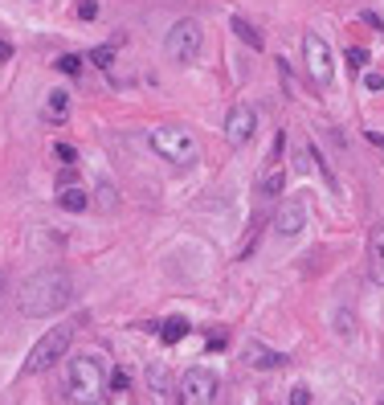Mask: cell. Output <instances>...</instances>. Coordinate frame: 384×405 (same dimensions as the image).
Returning a JSON list of instances; mask_svg holds the SVG:
<instances>
[{
    "label": "cell",
    "mask_w": 384,
    "mask_h": 405,
    "mask_svg": "<svg viewBox=\"0 0 384 405\" xmlns=\"http://www.w3.org/2000/svg\"><path fill=\"white\" fill-rule=\"evenodd\" d=\"M74 340V324H57V328H49L33 348H29V360H25V373H46L53 369L57 360L66 357V348H70Z\"/></svg>",
    "instance_id": "obj_3"
},
{
    "label": "cell",
    "mask_w": 384,
    "mask_h": 405,
    "mask_svg": "<svg viewBox=\"0 0 384 405\" xmlns=\"http://www.w3.org/2000/svg\"><path fill=\"white\" fill-rule=\"evenodd\" d=\"M364 86L368 91H384V74H364Z\"/></svg>",
    "instance_id": "obj_26"
},
{
    "label": "cell",
    "mask_w": 384,
    "mask_h": 405,
    "mask_svg": "<svg viewBox=\"0 0 384 405\" xmlns=\"http://www.w3.org/2000/svg\"><path fill=\"white\" fill-rule=\"evenodd\" d=\"M258 192H262V197H278V192H282V172L274 168V172L266 176L262 185H258Z\"/></svg>",
    "instance_id": "obj_18"
},
{
    "label": "cell",
    "mask_w": 384,
    "mask_h": 405,
    "mask_svg": "<svg viewBox=\"0 0 384 405\" xmlns=\"http://www.w3.org/2000/svg\"><path fill=\"white\" fill-rule=\"evenodd\" d=\"M303 221H307L303 201H290V205H282V209L274 213V234H278V238H294V234L303 230Z\"/></svg>",
    "instance_id": "obj_11"
},
{
    "label": "cell",
    "mask_w": 384,
    "mask_h": 405,
    "mask_svg": "<svg viewBox=\"0 0 384 405\" xmlns=\"http://www.w3.org/2000/svg\"><path fill=\"white\" fill-rule=\"evenodd\" d=\"M70 299H74V283L66 270H37L21 286V315L46 319V315H57Z\"/></svg>",
    "instance_id": "obj_1"
},
{
    "label": "cell",
    "mask_w": 384,
    "mask_h": 405,
    "mask_svg": "<svg viewBox=\"0 0 384 405\" xmlns=\"http://www.w3.org/2000/svg\"><path fill=\"white\" fill-rule=\"evenodd\" d=\"M111 58H115V46H98L95 53H90V62H95L98 70H111Z\"/></svg>",
    "instance_id": "obj_20"
},
{
    "label": "cell",
    "mask_w": 384,
    "mask_h": 405,
    "mask_svg": "<svg viewBox=\"0 0 384 405\" xmlns=\"http://www.w3.org/2000/svg\"><path fill=\"white\" fill-rule=\"evenodd\" d=\"M368 143H376V147H384V135H380V131H368Z\"/></svg>",
    "instance_id": "obj_30"
},
{
    "label": "cell",
    "mask_w": 384,
    "mask_h": 405,
    "mask_svg": "<svg viewBox=\"0 0 384 405\" xmlns=\"http://www.w3.org/2000/svg\"><path fill=\"white\" fill-rule=\"evenodd\" d=\"M0 283H4V279H0Z\"/></svg>",
    "instance_id": "obj_31"
},
{
    "label": "cell",
    "mask_w": 384,
    "mask_h": 405,
    "mask_svg": "<svg viewBox=\"0 0 384 405\" xmlns=\"http://www.w3.org/2000/svg\"><path fill=\"white\" fill-rule=\"evenodd\" d=\"M241 360H245L249 369H287V364H290L287 352H274V348H266V344H258V340H249V344H245Z\"/></svg>",
    "instance_id": "obj_10"
},
{
    "label": "cell",
    "mask_w": 384,
    "mask_h": 405,
    "mask_svg": "<svg viewBox=\"0 0 384 405\" xmlns=\"http://www.w3.org/2000/svg\"><path fill=\"white\" fill-rule=\"evenodd\" d=\"M180 389H184V401L188 405H209L217 397V373L213 369H188Z\"/></svg>",
    "instance_id": "obj_7"
},
{
    "label": "cell",
    "mask_w": 384,
    "mask_h": 405,
    "mask_svg": "<svg viewBox=\"0 0 384 405\" xmlns=\"http://www.w3.org/2000/svg\"><path fill=\"white\" fill-rule=\"evenodd\" d=\"M147 143L160 152V160H172V164H192L196 160V140L184 127H147Z\"/></svg>",
    "instance_id": "obj_4"
},
{
    "label": "cell",
    "mask_w": 384,
    "mask_h": 405,
    "mask_svg": "<svg viewBox=\"0 0 384 405\" xmlns=\"http://www.w3.org/2000/svg\"><path fill=\"white\" fill-rule=\"evenodd\" d=\"M53 156H57V160H62L66 168H74V164H78V152H74L70 143H53Z\"/></svg>",
    "instance_id": "obj_21"
},
{
    "label": "cell",
    "mask_w": 384,
    "mask_h": 405,
    "mask_svg": "<svg viewBox=\"0 0 384 405\" xmlns=\"http://www.w3.org/2000/svg\"><path fill=\"white\" fill-rule=\"evenodd\" d=\"M303 58H307V74H311L315 86H331L336 78V66H331V49L319 33H307L303 37Z\"/></svg>",
    "instance_id": "obj_6"
},
{
    "label": "cell",
    "mask_w": 384,
    "mask_h": 405,
    "mask_svg": "<svg viewBox=\"0 0 384 405\" xmlns=\"http://www.w3.org/2000/svg\"><path fill=\"white\" fill-rule=\"evenodd\" d=\"M8 58H13V46H8V41L0 37V62H8Z\"/></svg>",
    "instance_id": "obj_28"
},
{
    "label": "cell",
    "mask_w": 384,
    "mask_h": 405,
    "mask_svg": "<svg viewBox=\"0 0 384 405\" xmlns=\"http://www.w3.org/2000/svg\"><path fill=\"white\" fill-rule=\"evenodd\" d=\"M46 119H49V123H66V119H70V95H66V91H49V98H46Z\"/></svg>",
    "instance_id": "obj_13"
},
{
    "label": "cell",
    "mask_w": 384,
    "mask_h": 405,
    "mask_svg": "<svg viewBox=\"0 0 384 405\" xmlns=\"http://www.w3.org/2000/svg\"><path fill=\"white\" fill-rule=\"evenodd\" d=\"M57 205H62L66 213H82V209L90 205L86 189L78 185V176H74L70 168H66V176H57Z\"/></svg>",
    "instance_id": "obj_9"
},
{
    "label": "cell",
    "mask_w": 384,
    "mask_h": 405,
    "mask_svg": "<svg viewBox=\"0 0 384 405\" xmlns=\"http://www.w3.org/2000/svg\"><path fill=\"white\" fill-rule=\"evenodd\" d=\"M184 336H188V319H180V315H172V319L160 324V340L164 344H180Z\"/></svg>",
    "instance_id": "obj_15"
},
{
    "label": "cell",
    "mask_w": 384,
    "mask_h": 405,
    "mask_svg": "<svg viewBox=\"0 0 384 405\" xmlns=\"http://www.w3.org/2000/svg\"><path fill=\"white\" fill-rule=\"evenodd\" d=\"M229 29H233V33H238V37H241L249 49H262V46H266V33H262V29H254L245 17H233V21H229Z\"/></svg>",
    "instance_id": "obj_14"
},
{
    "label": "cell",
    "mask_w": 384,
    "mask_h": 405,
    "mask_svg": "<svg viewBox=\"0 0 384 405\" xmlns=\"http://www.w3.org/2000/svg\"><path fill=\"white\" fill-rule=\"evenodd\" d=\"M53 66H57L62 74H82V58H78V53H62Z\"/></svg>",
    "instance_id": "obj_19"
},
{
    "label": "cell",
    "mask_w": 384,
    "mask_h": 405,
    "mask_svg": "<svg viewBox=\"0 0 384 405\" xmlns=\"http://www.w3.org/2000/svg\"><path fill=\"white\" fill-rule=\"evenodd\" d=\"M98 192H102V205H107V209H115V189H111V185H107V180H102V185H98Z\"/></svg>",
    "instance_id": "obj_25"
},
{
    "label": "cell",
    "mask_w": 384,
    "mask_h": 405,
    "mask_svg": "<svg viewBox=\"0 0 384 405\" xmlns=\"http://www.w3.org/2000/svg\"><path fill=\"white\" fill-rule=\"evenodd\" d=\"M254 131H258V115L249 107H233L225 115V143L229 147H245V143L254 140Z\"/></svg>",
    "instance_id": "obj_8"
},
{
    "label": "cell",
    "mask_w": 384,
    "mask_h": 405,
    "mask_svg": "<svg viewBox=\"0 0 384 405\" xmlns=\"http://www.w3.org/2000/svg\"><path fill=\"white\" fill-rule=\"evenodd\" d=\"M360 21H364V25H372V29H384V21L376 17V13H360Z\"/></svg>",
    "instance_id": "obj_27"
},
{
    "label": "cell",
    "mask_w": 384,
    "mask_h": 405,
    "mask_svg": "<svg viewBox=\"0 0 384 405\" xmlns=\"http://www.w3.org/2000/svg\"><path fill=\"white\" fill-rule=\"evenodd\" d=\"M147 385H151V393H168V385H172L168 369L164 364H147Z\"/></svg>",
    "instance_id": "obj_16"
},
{
    "label": "cell",
    "mask_w": 384,
    "mask_h": 405,
    "mask_svg": "<svg viewBox=\"0 0 384 405\" xmlns=\"http://www.w3.org/2000/svg\"><path fill=\"white\" fill-rule=\"evenodd\" d=\"M368 279L384 286V225L368 230Z\"/></svg>",
    "instance_id": "obj_12"
},
{
    "label": "cell",
    "mask_w": 384,
    "mask_h": 405,
    "mask_svg": "<svg viewBox=\"0 0 384 405\" xmlns=\"http://www.w3.org/2000/svg\"><path fill=\"white\" fill-rule=\"evenodd\" d=\"M66 397L70 405H102L107 397V369L95 352H82L66 364Z\"/></svg>",
    "instance_id": "obj_2"
},
{
    "label": "cell",
    "mask_w": 384,
    "mask_h": 405,
    "mask_svg": "<svg viewBox=\"0 0 384 405\" xmlns=\"http://www.w3.org/2000/svg\"><path fill=\"white\" fill-rule=\"evenodd\" d=\"M343 62H348V70H352V74H360L364 66H368V49H364V46H352L348 53H343Z\"/></svg>",
    "instance_id": "obj_17"
},
{
    "label": "cell",
    "mask_w": 384,
    "mask_h": 405,
    "mask_svg": "<svg viewBox=\"0 0 384 405\" xmlns=\"http://www.w3.org/2000/svg\"><path fill=\"white\" fill-rule=\"evenodd\" d=\"M78 17H82V21H95L98 17V0H78Z\"/></svg>",
    "instance_id": "obj_22"
},
{
    "label": "cell",
    "mask_w": 384,
    "mask_h": 405,
    "mask_svg": "<svg viewBox=\"0 0 384 405\" xmlns=\"http://www.w3.org/2000/svg\"><path fill=\"white\" fill-rule=\"evenodd\" d=\"M200 41H205V33H200V21H176L168 29V37H164V53H168L172 62H192L196 53H200Z\"/></svg>",
    "instance_id": "obj_5"
},
{
    "label": "cell",
    "mask_w": 384,
    "mask_h": 405,
    "mask_svg": "<svg viewBox=\"0 0 384 405\" xmlns=\"http://www.w3.org/2000/svg\"><path fill=\"white\" fill-rule=\"evenodd\" d=\"M294 405H311V397H307V389H294Z\"/></svg>",
    "instance_id": "obj_29"
},
{
    "label": "cell",
    "mask_w": 384,
    "mask_h": 405,
    "mask_svg": "<svg viewBox=\"0 0 384 405\" xmlns=\"http://www.w3.org/2000/svg\"><path fill=\"white\" fill-rule=\"evenodd\" d=\"M336 319H339L336 332H339V336H352V311H336Z\"/></svg>",
    "instance_id": "obj_24"
},
{
    "label": "cell",
    "mask_w": 384,
    "mask_h": 405,
    "mask_svg": "<svg viewBox=\"0 0 384 405\" xmlns=\"http://www.w3.org/2000/svg\"><path fill=\"white\" fill-rule=\"evenodd\" d=\"M127 385H131L127 369H115V377H111V389H115V393H127Z\"/></svg>",
    "instance_id": "obj_23"
}]
</instances>
